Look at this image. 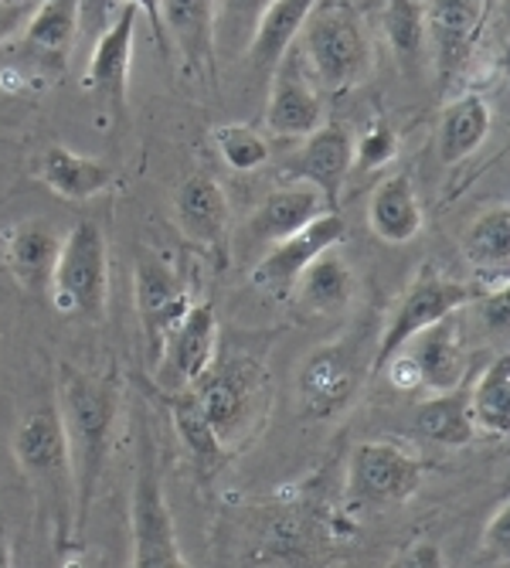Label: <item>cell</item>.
Returning a JSON list of instances; mask_svg holds the SVG:
<instances>
[{"label": "cell", "instance_id": "obj_8", "mask_svg": "<svg viewBox=\"0 0 510 568\" xmlns=\"http://www.w3.org/2000/svg\"><path fill=\"white\" fill-rule=\"evenodd\" d=\"M365 368L371 361L365 354V341H334L320 351H314L303 361L296 392L299 405L310 419H330L340 408H347L361 388Z\"/></svg>", "mask_w": 510, "mask_h": 568}, {"label": "cell", "instance_id": "obj_41", "mask_svg": "<svg viewBox=\"0 0 510 568\" xmlns=\"http://www.w3.org/2000/svg\"><path fill=\"white\" fill-rule=\"evenodd\" d=\"M8 565H11V548L4 538H0V568H8Z\"/></svg>", "mask_w": 510, "mask_h": 568}, {"label": "cell", "instance_id": "obj_38", "mask_svg": "<svg viewBox=\"0 0 510 568\" xmlns=\"http://www.w3.org/2000/svg\"><path fill=\"white\" fill-rule=\"evenodd\" d=\"M38 8V0H0V44L21 34Z\"/></svg>", "mask_w": 510, "mask_h": 568}, {"label": "cell", "instance_id": "obj_26", "mask_svg": "<svg viewBox=\"0 0 510 568\" xmlns=\"http://www.w3.org/2000/svg\"><path fill=\"white\" fill-rule=\"evenodd\" d=\"M38 174L48 191H55L65 201H89L113 184V171L106 164L95 158H82L69 146H48L41 153Z\"/></svg>", "mask_w": 510, "mask_h": 568}, {"label": "cell", "instance_id": "obj_20", "mask_svg": "<svg viewBox=\"0 0 510 568\" xmlns=\"http://www.w3.org/2000/svg\"><path fill=\"white\" fill-rule=\"evenodd\" d=\"M405 347H408V354L416 357L419 382H422V388L429 395L452 392L459 385H467L470 357H467L463 344L456 341V327L449 324V317L426 327V331H419Z\"/></svg>", "mask_w": 510, "mask_h": 568}, {"label": "cell", "instance_id": "obj_39", "mask_svg": "<svg viewBox=\"0 0 510 568\" xmlns=\"http://www.w3.org/2000/svg\"><path fill=\"white\" fill-rule=\"evenodd\" d=\"M120 4H123V0H79V31L99 34L113 21Z\"/></svg>", "mask_w": 510, "mask_h": 568}, {"label": "cell", "instance_id": "obj_18", "mask_svg": "<svg viewBox=\"0 0 510 568\" xmlns=\"http://www.w3.org/2000/svg\"><path fill=\"white\" fill-rule=\"evenodd\" d=\"M432 59L442 79L467 65L483 24V0H432L426 4Z\"/></svg>", "mask_w": 510, "mask_h": 568}, {"label": "cell", "instance_id": "obj_27", "mask_svg": "<svg viewBox=\"0 0 510 568\" xmlns=\"http://www.w3.org/2000/svg\"><path fill=\"white\" fill-rule=\"evenodd\" d=\"M385 41L408 75H419L429 62V18L426 0H388L385 4Z\"/></svg>", "mask_w": 510, "mask_h": 568}, {"label": "cell", "instance_id": "obj_31", "mask_svg": "<svg viewBox=\"0 0 510 568\" xmlns=\"http://www.w3.org/2000/svg\"><path fill=\"white\" fill-rule=\"evenodd\" d=\"M470 416L473 429L483 436L503 439L510 433V357L497 354L493 365L480 375V382L470 388Z\"/></svg>", "mask_w": 510, "mask_h": 568}, {"label": "cell", "instance_id": "obj_11", "mask_svg": "<svg viewBox=\"0 0 510 568\" xmlns=\"http://www.w3.org/2000/svg\"><path fill=\"white\" fill-rule=\"evenodd\" d=\"M133 293H136V314L143 327L146 361L153 365L167 334L191 310V290L174 266H167L157 255H140L136 273H133Z\"/></svg>", "mask_w": 510, "mask_h": 568}, {"label": "cell", "instance_id": "obj_15", "mask_svg": "<svg viewBox=\"0 0 510 568\" xmlns=\"http://www.w3.org/2000/svg\"><path fill=\"white\" fill-rule=\"evenodd\" d=\"M136 8L120 4L113 21L99 31L89 69H85V89L95 92L99 99L113 102L116 110L126 106V92H130V65H133V31H136Z\"/></svg>", "mask_w": 510, "mask_h": 568}, {"label": "cell", "instance_id": "obj_14", "mask_svg": "<svg viewBox=\"0 0 510 568\" xmlns=\"http://www.w3.org/2000/svg\"><path fill=\"white\" fill-rule=\"evenodd\" d=\"M303 140L306 143L296 153V161L286 168V178L317 187L320 197L327 201V212H337V201H340V191L347 184L350 161H354V140L340 123H327V126L320 123Z\"/></svg>", "mask_w": 510, "mask_h": 568}, {"label": "cell", "instance_id": "obj_28", "mask_svg": "<svg viewBox=\"0 0 510 568\" xmlns=\"http://www.w3.org/2000/svg\"><path fill=\"white\" fill-rule=\"evenodd\" d=\"M463 255L470 266L487 273V283L490 276L507 280V266H510V209L507 204H493V209L480 212L470 222L463 235Z\"/></svg>", "mask_w": 510, "mask_h": 568}, {"label": "cell", "instance_id": "obj_12", "mask_svg": "<svg viewBox=\"0 0 510 568\" xmlns=\"http://www.w3.org/2000/svg\"><path fill=\"white\" fill-rule=\"evenodd\" d=\"M344 219L337 212H324L317 215L310 225H303L299 232L286 235L283 242H273L276 248L269 255H263L255 270L248 273V283L255 290H266L273 296H286L296 283V276L310 266L320 252L337 248L344 242Z\"/></svg>", "mask_w": 510, "mask_h": 568}, {"label": "cell", "instance_id": "obj_21", "mask_svg": "<svg viewBox=\"0 0 510 568\" xmlns=\"http://www.w3.org/2000/svg\"><path fill=\"white\" fill-rule=\"evenodd\" d=\"M314 8H317V0H269V8L263 11L259 24H255V34L245 48L248 65L263 75H273L276 62L296 44L303 21L310 18Z\"/></svg>", "mask_w": 510, "mask_h": 568}, {"label": "cell", "instance_id": "obj_10", "mask_svg": "<svg viewBox=\"0 0 510 568\" xmlns=\"http://www.w3.org/2000/svg\"><path fill=\"white\" fill-rule=\"evenodd\" d=\"M218 357V314L215 306L191 303V310L181 317V324L167 334L157 361H153V375L164 392H187L204 372L212 368Z\"/></svg>", "mask_w": 510, "mask_h": 568}, {"label": "cell", "instance_id": "obj_1", "mask_svg": "<svg viewBox=\"0 0 510 568\" xmlns=\"http://www.w3.org/2000/svg\"><path fill=\"white\" fill-rule=\"evenodd\" d=\"M59 419L72 456L75 474V528L82 531L89 504L99 490V480L106 474L120 395L110 378H95L82 368L62 365L59 372Z\"/></svg>", "mask_w": 510, "mask_h": 568}, {"label": "cell", "instance_id": "obj_33", "mask_svg": "<svg viewBox=\"0 0 510 568\" xmlns=\"http://www.w3.org/2000/svg\"><path fill=\"white\" fill-rule=\"evenodd\" d=\"M266 8L269 0H215V51L225 59H242Z\"/></svg>", "mask_w": 510, "mask_h": 568}, {"label": "cell", "instance_id": "obj_22", "mask_svg": "<svg viewBox=\"0 0 510 568\" xmlns=\"http://www.w3.org/2000/svg\"><path fill=\"white\" fill-rule=\"evenodd\" d=\"M490 123H493L490 102L480 92H463L459 99H452L439 116V133H436L439 161L452 168L473 158L490 136Z\"/></svg>", "mask_w": 510, "mask_h": 568}, {"label": "cell", "instance_id": "obj_24", "mask_svg": "<svg viewBox=\"0 0 510 568\" xmlns=\"http://www.w3.org/2000/svg\"><path fill=\"white\" fill-rule=\"evenodd\" d=\"M293 290H296V300H299V306L306 310V314L327 317V314H340V310L350 306L357 280H354L350 266L340 260V255L334 248H327L296 276Z\"/></svg>", "mask_w": 510, "mask_h": 568}, {"label": "cell", "instance_id": "obj_16", "mask_svg": "<svg viewBox=\"0 0 510 568\" xmlns=\"http://www.w3.org/2000/svg\"><path fill=\"white\" fill-rule=\"evenodd\" d=\"M174 219H177V229L187 242L225 255L232 209H228V197H225L218 181L204 178V174L187 178L174 197Z\"/></svg>", "mask_w": 510, "mask_h": 568}, {"label": "cell", "instance_id": "obj_23", "mask_svg": "<svg viewBox=\"0 0 510 568\" xmlns=\"http://www.w3.org/2000/svg\"><path fill=\"white\" fill-rule=\"evenodd\" d=\"M167 41L181 48L187 69H208L215 62V0H161Z\"/></svg>", "mask_w": 510, "mask_h": 568}, {"label": "cell", "instance_id": "obj_9", "mask_svg": "<svg viewBox=\"0 0 510 568\" xmlns=\"http://www.w3.org/2000/svg\"><path fill=\"white\" fill-rule=\"evenodd\" d=\"M426 463L395 443H357L350 453V497L368 507L401 504L422 487Z\"/></svg>", "mask_w": 510, "mask_h": 568}, {"label": "cell", "instance_id": "obj_6", "mask_svg": "<svg viewBox=\"0 0 510 568\" xmlns=\"http://www.w3.org/2000/svg\"><path fill=\"white\" fill-rule=\"evenodd\" d=\"M487 293L480 286H470V283H456V280H446L439 270L426 266L416 283L405 290V296L398 300V306L388 314V324L381 331V341L371 354V372H381L385 361L391 354H398L408 341H412L419 331L446 321L456 310H463L470 303H477V296Z\"/></svg>", "mask_w": 510, "mask_h": 568}, {"label": "cell", "instance_id": "obj_32", "mask_svg": "<svg viewBox=\"0 0 510 568\" xmlns=\"http://www.w3.org/2000/svg\"><path fill=\"white\" fill-rule=\"evenodd\" d=\"M164 395H167V405H171L174 429H177L181 443L187 446V453L194 456V463L204 474L218 470L225 463V456H228V449L222 446V439L215 436L208 419H204V412L194 402V395L191 392H164Z\"/></svg>", "mask_w": 510, "mask_h": 568}, {"label": "cell", "instance_id": "obj_34", "mask_svg": "<svg viewBox=\"0 0 510 568\" xmlns=\"http://www.w3.org/2000/svg\"><path fill=\"white\" fill-rule=\"evenodd\" d=\"M212 140L222 153V161L232 168V171H259L269 164L273 158V150H269V140L259 133V130H252L245 123H222L212 130Z\"/></svg>", "mask_w": 510, "mask_h": 568}, {"label": "cell", "instance_id": "obj_19", "mask_svg": "<svg viewBox=\"0 0 510 568\" xmlns=\"http://www.w3.org/2000/svg\"><path fill=\"white\" fill-rule=\"evenodd\" d=\"M324 212H327V201L320 197V191L303 181H293L286 187H276L259 209L252 212V219L245 222V235L252 242H283L286 235L310 225Z\"/></svg>", "mask_w": 510, "mask_h": 568}, {"label": "cell", "instance_id": "obj_40", "mask_svg": "<svg viewBox=\"0 0 510 568\" xmlns=\"http://www.w3.org/2000/svg\"><path fill=\"white\" fill-rule=\"evenodd\" d=\"M398 565H412V568H436V565H442V551L432 545V541H419L416 548H408L405 555H401V561Z\"/></svg>", "mask_w": 510, "mask_h": 568}, {"label": "cell", "instance_id": "obj_13", "mask_svg": "<svg viewBox=\"0 0 510 568\" xmlns=\"http://www.w3.org/2000/svg\"><path fill=\"white\" fill-rule=\"evenodd\" d=\"M324 123V99L320 85L306 69L303 55L289 48L273 69L269 110L266 126L273 136H306Z\"/></svg>", "mask_w": 510, "mask_h": 568}, {"label": "cell", "instance_id": "obj_7", "mask_svg": "<svg viewBox=\"0 0 510 568\" xmlns=\"http://www.w3.org/2000/svg\"><path fill=\"white\" fill-rule=\"evenodd\" d=\"M194 402L201 405L204 419L228 449L245 436V429L255 423V412H259V368L252 365L248 357H215L212 368L204 372L191 388Z\"/></svg>", "mask_w": 510, "mask_h": 568}, {"label": "cell", "instance_id": "obj_3", "mask_svg": "<svg viewBox=\"0 0 510 568\" xmlns=\"http://www.w3.org/2000/svg\"><path fill=\"white\" fill-rule=\"evenodd\" d=\"M14 459L28 477L38 504L55 521V535L65 545L75 525V474L55 405H41L14 433Z\"/></svg>", "mask_w": 510, "mask_h": 568}, {"label": "cell", "instance_id": "obj_35", "mask_svg": "<svg viewBox=\"0 0 510 568\" xmlns=\"http://www.w3.org/2000/svg\"><path fill=\"white\" fill-rule=\"evenodd\" d=\"M398 158V133L388 123H375L361 140L354 143V161L350 168H357L361 174L381 171L385 164H391Z\"/></svg>", "mask_w": 510, "mask_h": 568}, {"label": "cell", "instance_id": "obj_36", "mask_svg": "<svg viewBox=\"0 0 510 568\" xmlns=\"http://www.w3.org/2000/svg\"><path fill=\"white\" fill-rule=\"evenodd\" d=\"M483 548H487V555H493L500 565L510 561V504H507V500L497 504L493 518H490L487 528H483Z\"/></svg>", "mask_w": 510, "mask_h": 568}, {"label": "cell", "instance_id": "obj_5", "mask_svg": "<svg viewBox=\"0 0 510 568\" xmlns=\"http://www.w3.org/2000/svg\"><path fill=\"white\" fill-rule=\"evenodd\" d=\"M130 538H133V565L136 568H181L184 551L174 531V518L164 494V474L157 446H153L150 429H140V459H136V480L130 497Z\"/></svg>", "mask_w": 510, "mask_h": 568}, {"label": "cell", "instance_id": "obj_17", "mask_svg": "<svg viewBox=\"0 0 510 568\" xmlns=\"http://www.w3.org/2000/svg\"><path fill=\"white\" fill-rule=\"evenodd\" d=\"M59 252H62V235L51 222L31 219L21 222L8 232L4 239V266L11 270L14 283L34 296L48 293L51 276H55V263H59Z\"/></svg>", "mask_w": 510, "mask_h": 568}, {"label": "cell", "instance_id": "obj_30", "mask_svg": "<svg viewBox=\"0 0 510 568\" xmlns=\"http://www.w3.org/2000/svg\"><path fill=\"white\" fill-rule=\"evenodd\" d=\"M75 34H79V0H38V8L24 28L28 44L55 65H65Z\"/></svg>", "mask_w": 510, "mask_h": 568}, {"label": "cell", "instance_id": "obj_2", "mask_svg": "<svg viewBox=\"0 0 510 568\" xmlns=\"http://www.w3.org/2000/svg\"><path fill=\"white\" fill-rule=\"evenodd\" d=\"M299 38V55L320 89H354L371 75V34L365 18L347 0H317L310 18L303 21Z\"/></svg>", "mask_w": 510, "mask_h": 568}, {"label": "cell", "instance_id": "obj_4", "mask_svg": "<svg viewBox=\"0 0 510 568\" xmlns=\"http://www.w3.org/2000/svg\"><path fill=\"white\" fill-rule=\"evenodd\" d=\"M51 306L65 317L102 321L110 303V245L95 222H79L65 239L48 286Z\"/></svg>", "mask_w": 510, "mask_h": 568}, {"label": "cell", "instance_id": "obj_29", "mask_svg": "<svg viewBox=\"0 0 510 568\" xmlns=\"http://www.w3.org/2000/svg\"><path fill=\"white\" fill-rule=\"evenodd\" d=\"M416 429L439 446H467L473 443V416H470V392L459 385L452 392H439L416 408Z\"/></svg>", "mask_w": 510, "mask_h": 568}, {"label": "cell", "instance_id": "obj_37", "mask_svg": "<svg viewBox=\"0 0 510 568\" xmlns=\"http://www.w3.org/2000/svg\"><path fill=\"white\" fill-rule=\"evenodd\" d=\"M477 300L483 306V324H487V331L497 334V337H503L507 334V324H510V296H507V286L487 290Z\"/></svg>", "mask_w": 510, "mask_h": 568}, {"label": "cell", "instance_id": "obj_25", "mask_svg": "<svg viewBox=\"0 0 510 568\" xmlns=\"http://www.w3.org/2000/svg\"><path fill=\"white\" fill-rule=\"evenodd\" d=\"M371 232L381 242L405 245L422 232V209L416 197V184L408 174H395L378 184L371 194V209H368Z\"/></svg>", "mask_w": 510, "mask_h": 568}]
</instances>
